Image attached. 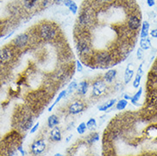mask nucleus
Masks as SVG:
<instances>
[{
    "label": "nucleus",
    "instance_id": "obj_8",
    "mask_svg": "<svg viewBox=\"0 0 157 156\" xmlns=\"http://www.w3.org/2000/svg\"><path fill=\"white\" fill-rule=\"evenodd\" d=\"M45 147H46V144H45V142L43 139L35 140L31 145L32 154H33L34 155L41 154L44 151Z\"/></svg>",
    "mask_w": 157,
    "mask_h": 156
},
{
    "label": "nucleus",
    "instance_id": "obj_25",
    "mask_svg": "<svg viewBox=\"0 0 157 156\" xmlns=\"http://www.w3.org/2000/svg\"><path fill=\"white\" fill-rule=\"evenodd\" d=\"M77 88H78V84L76 81H72L70 83V85L68 86L67 87V95H70V94L74 93L75 92V90H77Z\"/></svg>",
    "mask_w": 157,
    "mask_h": 156
},
{
    "label": "nucleus",
    "instance_id": "obj_30",
    "mask_svg": "<svg viewBox=\"0 0 157 156\" xmlns=\"http://www.w3.org/2000/svg\"><path fill=\"white\" fill-rule=\"evenodd\" d=\"M93 1L98 5H106L114 2V0H93Z\"/></svg>",
    "mask_w": 157,
    "mask_h": 156
},
{
    "label": "nucleus",
    "instance_id": "obj_11",
    "mask_svg": "<svg viewBox=\"0 0 157 156\" xmlns=\"http://www.w3.org/2000/svg\"><path fill=\"white\" fill-rule=\"evenodd\" d=\"M50 136H51V139L53 142H60L62 140V133L58 126L56 125L55 127H53L50 132Z\"/></svg>",
    "mask_w": 157,
    "mask_h": 156
},
{
    "label": "nucleus",
    "instance_id": "obj_36",
    "mask_svg": "<svg viewBox=\"0 0 157 156\" xmlns=\"http://www.w3.org/2000/svg\"><path fill=\"white\" fill-rule=\"evenodd\" d=\"M150 35L152 36L153 38H157V29H153L152 31L150 32Z\"/></svg>",
    "mask_w": 157,
    "mask_h": 156
},
{
    "label": "nucleus",
    "instance_id": "obj_6",
    "mask_svg": "<svg viewBox=\"0 0 157 156\" xmlns=\"http://www.w3.org/2000/svg\"><path fill=\"white\" fill-rule=\"evenodd\" d=\"M29 42H30V36L28 35V33H21L13 39L12 45L15 47L16 50H22L28 46Z\"/></svg>",
    "mask_w": 157,
    "mask_h": 156
},
{
    "label": "nucleus",
    "instance_id": "obj_22",
    "mask_svg": "<svg viewBox=\"0 0 157 156\" xmlns=\"http://www.w3.org/2000/svg\"><path fill=\"white\" fill-rule=\"evenodd\" d=\"M149 103L150 106L157 105V91H152L149 95Z\"/></svg>",
    "mask_w": 157,
    "mask_h": 156
},
{
    "label": "nucleus",
    "instance_id": "obj_15",
    "mask_svg": "<svg viewBox=\"0 0 157 156\" xmlns=\"http://www.w3.org/2000/svg\"><path fill=\"white\" fill-rule=\"evenodd\" d=\"M132 64H128L126 67V72H125V76H124V79H125V83L128 84V83L132 80V78L133 77L134 70L133 68H131Z\"/></svg>",
    "mask_w": 157,
    "mask_h": 156
},
{
    "label": "nucleus",
    "instance_id": "obj_27",
    "mask_svg": "<svg viewBox=\"0 0 157 156\" xmlns=\"http://www.w3.org/2000/svg\"><path fill=\"white\" fill-rule=\"evenodd\" d=\"M127 105H128V101H127V100H126V99L120 100V101L117 102L116 108H117L118 110H123L126 108Z\"/></svg>",
    "mask_w": 157,
    "mask_h": 156
},
{
    "label": "nucleus",
    "instance_id": "obj_34",
    "mask_svg": "<svg viewBox=\"0 0 157 156\" xmlns=\"http://www.w3.org/2000/svg\"><path fill=\"white\" fill-rule=\"evenodd\" d=\"M17 150H18V152H20L22 155H26L27 154V152L25 151V150H23V148H22V147H21V145H19L18 147H17Z\"/></svg>",
    "mask_w": 157,
    "mask_h": 156
},
{
    "label": "nucleus",
    "instance_id": "obj_10",
    "mask_svg": "<svg viewBox=\"0 0 157 156\" xmlns=\"http://www.w3.org/2000/svg\"><path fill=\"white\" fill-rule=\"evenodd\" d=\"M127 25H128V28L132 30V31H136L138 28H140L141 26V19L136 15H132L128 18L127 21Z\"/></svg>",
    "mask_w": 157,
    "mask_h": 156
},
{
    "label": "nucleus",
    "instance_id": "obj_29",
    "mask_svg": "<svg viewBox=\"0 0 157 156\" xmlns=\"http://www.w3.org/2000/svg\"><path fill=\"white\" fill-rule=\"evenodd\" d=\"M67 8L69 9V10H70V11L72 12V14H74V15H76L77 12H78V6H77V4H76V3H75V1H72L71 4L68 5Z\"/></svg>",
    "mask_w": 157,
    "mask_h": 156
},
{
    "label": "nucleus",
    "instance_id": "obj_12",
    "mask_svg": "<svg viewBox=\"0 0 157 156\" xmlns=\"http://www.w3.org/2000/svg\"><path fill=\"white\" fill-rule=\"evenodd\" d=\"M117 75V71L114 69H111L106 72V74L103 76V80L106 83H112L114 78H116Z\"/></svg>",
    "mask_w": 157,
    "mask_h": 156
},
{
    "label": "nucleus",
    "instance_id": "obj_7",
    "mask_svg": "<svg viewBox=\"0 0 157 156\" xmlns=\"http://www.w3.org/2000/svg\"><path fill=\"white\" fill-rule=\"evenodd\" d=\"M106 82L102 79H98L92 84V96L100 97L106 92Z\"/></svg>",
    "mask_w": 157,
    "mask_h": 156
},
{
    "label": "nucleus",
    "instance_id": "obj_1",
    "mask_svg": "<svg viewBox=\"0 0 157 156\" xmlns=\"http://www.w3.org/2000/svg\"><path fill=\"white\" fill-rule=\"evenodd\" d=\"M94 10L92 7L89 6H85L82 9V10L80 11L78 17V25L82 28L88 29L90 27H92V25L94 23L95 20V14Z\"/></svg>",
    "mask_w": 157,
    "mask_h": 156
},
{
    "label": "nucleus",
    "instance_id": "obj_5",
    "mask_svg": "<svg viewBox=\"0 0 157 156\" xmlns=\"http://www.w3.org/2000/svg\"><path fill=\"white\" fill-rule=\"evenodd\" d=\"M16 50V49L13 45L4 46L2 49H0V64L5 65V64L11 63L15 58Z\"/></svg>",
    "mask_w": 157,
    "mask_h": 156
},
{
    "label": "nucleus",
    "instance_id": "obj_33",
    "mask_svg": "<svg viewBox=\"0 0 157 156\" xmlns=\"http://www.w3.org/2000/svg\"><path fill=\"white\" fill-rule=\"evenodd\" d=\"M39 122H38V123H36L35 125H33V127L31 128V131H30V133L31 134H33V133H34L39 129Z\"/></svg>",
    "mask_w": 157,
    "mask_h": 156
},
{
    "label": "nucleus",
    "instance_id": "obj_3",
    "mask_svg": "<svg viewBox=\"0 0 157 156\" xmlns=\"http://www.w3.org/2000/svg\"><path fill=\"white\" fill-rule=\"evenodd\" d=\"M76 51L78 54L83 58H87L91 53L90 39L89 36L80 35L78 37V41L76 43Z\"/></svg>",
    "mask_w": 157,
    "mask_h": 156
},
{
    "label": "nucleus",
    "instance_id": "obj_19",
    "mask_svg": "<svg viewBox=\"0 0 157 156\" xmlns=\"http://www.w3.org/2000/svg\"><path fill=\"white\" fill-rule=\"evenodd\" d=\"M65 97H67V90H63V91H61V92L59 93L58 97H57V98H56V101H54V103H53V104H52V105H51V107H50V108H48V111H49V112H51V110L54 108V107L56 106V104H57L59 101H61V100H62L63 98Z\"/></svg>",
    "mask_w": 157,
    "mask_h": 156
},
{
    "label": "nucleus",
    "instance_id": "obj_23",
    "mask_svg": "<svg viewBox=\"0 0 157 156\" xmlns=\"http://www.w3.org/2000/svg\"><path fill=\"white\" fill-rule=\"evenodd\" d=\"M99 138H100V136H99L98 133H91L90 136L88 137V138H87V143L90 145L93 144L96 142H98V141L99 140Z\"/></svg>",
    "mask_w": 157,
    "mask_h": 156
},
{
    "label": "nucleus",
    "instance_id": "obj_31",
    "mask_svg": "<svg viewBox=\"0 0 157 156\" xmlns=\"http://www.w3.org/2000/svg\"><path fill=\"white\" fill-rule=\"evenodd\" d=\"M144 50H143L142 48H139L137 51V59H139V60H140V59H142L143 57H144Z\"/></svg>",
    "mask_w": 157,
    "mask_h": 156
},
{
    "label": "nucleus",
    "instance_id": "obj_2",
    "mask_svg": "<svg viewBox=\"0 0 157 156\" xmlns=\"http://www.w3.org/2000/svg\"><path fill=\"white\" fill-rule=\"evenodd\" d=\"M39 37L44 41H50L56 39L58 33V29L55 24L52 22H43L39 27Z\"/></svg>",
    "mask_w": 157,
    "mask_h": 156
},
{
    "label": "nucleus",
    "instance_id": "obj_28",
    "mask_svg": "<svg viewBox=\"0 0 157 156\" xmlns=\"http://www.w3.org/2000/svg\"><path fill=\"white\" fill-rule=\"evenodd\" d=\"M87 130V126L86 124L85 123V122H82V123H80L79 125L77 126V132L78 134H80V135H82Z\"/></svg>",
    "mask_w": 157,
    "mask_h": 156
},
{
    "label": "nucleus",
    "instance_id": "obj_16",
    "mask_svg": "<svg viewBox=\"0 0 157 156\" xmlns=\"http://www.w3.org/2000/svg\"><path fill=\"white\" fill-rule=\"evenodd\" d=\"M115 102H116V99H111L109 101L105 102L104 104H102L100 107H98V110L101 111V112H106V111H108L109 108H111L115 104Z\"/></svg>",
    "mask_w": 157,
    "mask_h": 156
},
{
    "label": "nucleus",
    "instance_id": "obj_38",
    "mask_svg": "<svg viewBox=\"0 0 157 156\" xmlns=\"http://www.w3.org/2000/svg\"><path fill=\"white\" fill-rule=\"evenodd\" d=\"M124 98H125V99H126V100H131V99H132V97H130L129 95H125V96H124Z\"/></svg>",
    "mask_w": 157,
    "mask_h": 156
},
{
    "label": "nucleus",
    "instance_id": "obj_40",
    "mask_svg": "<svg viewBox=\"0 0 157 156\" xmlns=\"http://www.w3.org/2000/svg\"><path fill=\"white\" fill-rule=\"evenodd\" d=\"M57 155L61 156V155H62V154H55V156H57Z\"/></svg>",
    "mask_w": 157,
    "mask_h": 156
},
{
    "label": "nucleus",
    "instance_id": "obj_20",
    "mask_svg": "<svg viewBox=\"0 0 157 156\" xmlns=\"http://www.w3.org/2000/svg\"><path fill=\"white\" fill-rule=\"evenodd\" d=\"M151 47V43L150 40L147 38H144L140 40V48H142L144 51H147Z\"/></svg>",
    "mask_w": 157,
    "mask_h": 156
},
{
    "label": "nucleus",
    "instance_id": "obj_9",
    "mask_svg": "<svg viewBox=\"0 0 157 156\" xmlns=\"http://www.w3.org/2000/svg\"><path fill=\"white\" fill-rule=\"evenodd\" d=\"M86 108V106L84 104V102L80 100L73 101L68 107V112L71 114H78L83 112Z\"/></svg>",
    "mask_w": 157,
    "mask_h": 156
},
{
    "label": "nucleus",
    "instance_id": "obj_37",
    "mask_svg": "<svg viewBox=\"0 0 157 156\" xmlns=\"http://www.w3.org/2000/svg\"><path fill=\"white\" fill-rule=\"evenodd\" d=\"M65 0H54V3L56 4H63V2H64Z\"/></svg>",
    "mask_w": 157,
    "mask_h": 156
},
{
    "label": "nucleus",
    "instance_id": "obj_35",
    "mask_svg": "<svg viewBox=\"0 0 157 156\" xmlns=\"http://www.w3.org/2000/svg\"><path fill=\"white\" fill-rule=\"evenodd\" d=\"M146 1H147L148 6H149V7H152L155 4V0H146Z\"/></svg>",
    "mask_w": 157,
    "mask_h": 156
},
{
    "label": "nucleus",
    "instance_id": "obj_18",
    "mask_svg": "<svg viewBox=\"0 0 157 156\" xmlns=\"http://www.w3.org/2000/svg\"><path fill=\"white\" fill-rule=\"evenodd\" d=\"M59 124V118L56 114H51L50 117L48 118L47 125L49 128H53L56 125Z\"/></svg>",
    "mask_w": 157,
    "mask_h": 156
},
{
    "label": "nucleus",
    "instance_id": "obj_14",
    "mask_svg": "<svg viewBox=\"0 0 157 156\" xmlns=\"http://www.w3.org/2000/svg\"><path fill=\"white\" fill-rule=\"evenodd\" d=\"M88 88H89V83L86 80H84V81H81L78 85V88H77V90H78V93L79 95H86L87 93V90H88Z\"/></svg>",
    "mask_w": 157,
    "mask_h": 156
},
{
    "label": "nucleus",
    "instance_id": "obj_32",
    "mask_svg": "<svg viewBox=\"0 0 157 156\" xmlns=\"http://www.w3.org/2000/svg\"><path fill=\"white\" fill-rule=\"evenodd\" d=\"M76 68H77V71H78V73H80V72L83 71V65L79 60L76 61Z\"/></svg>",
    "mask_w": 157,
    "mask_h": 156
},
{
    "label": "nucleus",
    "instance_id": "obj_24",
    "mask_svg": "<svg viewBox=\"0 0 157 156\" xmlns=\"http://www.w3.org/2000/svg\"><path fill=\"white\" fill-rule=\"evenodd\" d=\"M142 92H143V89L140 88L139 90H137V92L133 96V97H132L131 99V101H132V103L133 104V105L138 106V103H137V101L140 100V97H141V95Z\"/></svg>",
    "mask_w": 157,
    "mask_h": 156
},
{
    "label": "nucleus",
    "instance_id": "obj_39",
    "mask_svg": "<svg viewBox=\"0 0 157 156\" xmlns=\"http://www.w3.org/2000/svg\"><path fill=\"white\" fill-rule=\"evenodd\" d=\"M70 138H72V135H70L69 137H67V142H69V140H70Z\"/></svg>",
    "mask_w": 157,
    "mask_h": 156
},
{
    "label": "nucleus",
    "instance_id": "obj_21",
    "mask_svg": "<svg viewBox=\"0 0 157 156\" xmlns=\"http://www.w3.org/2000/svg\"><path fill=\"white\" fill-rule=\"evenodd\" d=\"M38 1L39 0H23L24 7L27 10H32L33 7H35L36 5H37Z\"/></svg>",
    "mask_w": 157,
    "mask_h": 156
},
{
    "label": "nucleus",
    "instance_id": "obj_13",
    "mask_svg": "<svg viewBox=\"0 0 157 156\" xmlns=\"http://www.w3.org/2000/svg\"><path fill=\"white\" fill-rule=\"evenodd\" d=\"M143 76V64L140 65V67L137 69V74L135 76V78L133 80V86L134 88H138V86H140V82H141V78Z\"/></svg>",
    "mask_w": 157,
    "mask_h": 156
},
{
    "label": "nucleus",
    "instance_id": "obj_17",
    "mask_svg": "<svg viewBox=\"0 0 157 156\" xmlns=\"http://www.w3.org/2000/svg\"><path fill=\"white\" fill-rule=\"evenodd\" d=\"M149 23L147 21H144L142 23V28L141 32H140V37L142 39L144 38H147L149 36Z\"/></svg>",
    "mask_w": 157,
    "mask_h": 156
},
{
    "label": "nucleus",
    "instance_id": "obj_26",
    "mask_svg": "<svg viewBox=\"0 0 157 156\" xmlns=\"http://www.w3.org/2000/svg\"><path fill=\"white\" fill-rule=\"evenodd\" d=\"M86 126L87 129H89L90 131H94L95 129L97 128V121H96L94 118H91L87 121Z\"/></svg>",
    "mask_w": 157,
    "mask_h": 156
},
{
    "label": "nucleus",
    "instance_id": "obj_4",
    "mask_svg": "<svg viewBox=\"0 0 157 156\" xmlns=\"http://www.w3.org/2000/svg\"><path fill=\"white\" fill-rule=\"evenodd\" d=\"M93 63L95 65L100 67H106L108 66H110L114 58L113 55L109 51H98L94 55H93Z\"/></svg>",
    "mask_w": 157,
    "mask_h": 156
}]
</instances>
